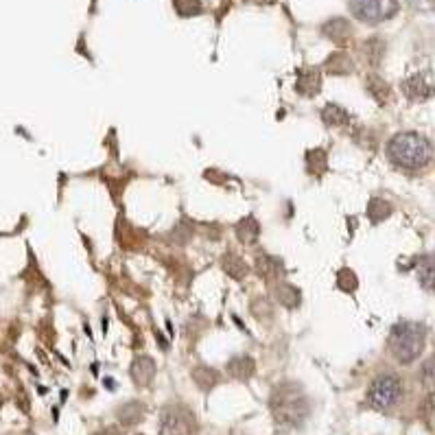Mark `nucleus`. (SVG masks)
<instances>
[{
    "label": "nucleus",
    "instance_id": "31",
    "mask_svg": "<svg viewBox=\"0 0 435 435\" xmlns=\"http://www.w3.org/2000/svg\"><path fill=\"white\" fill-rule=\"evenodd\" d=\"M254 3H259V5H271V3H276V0H254Z\"/></svg>",
    "mask_w": 435,
    "mask_h": 435
},
{
    "label": "nucleus",
    "instance_id": "11",
    "mask_svg": "<svg viewBox=\"0 0 435 435\" xmlns=\"http://www.w3.org/2000/svg\"><path fill=\"white\" fill-rule=\"evenodd\" d=\"M321 121L331 127H346L352 123V114L346 110V107L337 105V103H329L321 110Z\"/></svg>",
    "mask_w": 435,
    "mask_h": 435
},
{
    "label": "nucleus",
    "instance_id": "25",
    "mask_svg": "<svg viewBox=\"0 0 435 435\" xmlns=\"http://www.w3.org/2000/svg\"><path fill=\"white\" fill-rule=\"evenodd\" d=\"M337 286L341 289V291H346V294H352L354 289L359 286V280H356L354 271L348 269V267L339 269V274H337Z\"/></svg>",
    "mask_w": 435,
    "mask_h": 435
},
{
    "label": "nucleus",
    "instance_id": "1",
    "mask_svg": "<svg viewBox=\"0 0 435 435\" xmlns=\"http://www.w3.org/2000/svg\"><path fill=\"white\" fill-rule=\"evenodd\" d=\"M271 414L280 426H300L311 407H309V398L304 396L302 387L298 383H282L274 389L271 401H269Z\"/></svg>",
    "mask_w": 435,
    "mask_h": 435
},
{
    "label": "nucleus",
    "instance_id": "20",
    "mask_svg": "<svg viewBox=\"0 0 435 435\" xmlns=\"http://www.w3.org/2000/svg\"><path fill=\"white\" fill-rule=\"evenodd\" d=\"M326 166H329V158H326L324 149H311L306 154V169H309V173L321 175L326 171Z\"/></svg>",
    "mask_w": 435,
    "mask_h": 435
},
{
    "label": "nucleus",
    "instance_id": "28",
    "mask_svg": "<svg viewBox=\"0 0 435 435\" xmlns=\"http://www.w3.org/2000/svg\"><path fill=\"white\" fill-rule=\"evenodd\" d=\"M424 416H426V422L435 429V394H431L426 398V403H424Z\"/></svg>",
    "mask_w": 435,
    "mask_h": 435
},
{
    "label": "nucleus",
    "instance_id": "13",
    "mask_svg": "<svg viewBox=\"0 0 435 435\" xmlns=\"http://www.w3.org/2000/svg\"><path fill=\"white\" fill-rule=\"evenodd\" d=\"M254 370H256V364H254V359L247 354L234 356L228 364V374L236 381H247L254 374Z\"/></svg>",
    "mask_w": 435,
    "mask_h": 435
},
{
    "label": "nucleus",
    "instance_id": "7",
    "mask_svg": "<svg viewBox=\"0 0 435 435\" xmlns=\"http://www.w3.org/2000/svg\"><path fill=\"white\" fill-rule=\"evenodd\" d=\"M156 361L151 359V356H136L134 359V364H131V370H129V374H131V379H134V383L138 385V387H147V385H151L154 383V379H156Z\"/></svg>",
    "mask_w": 435,
    "mask_h": 435
},
{
    "label": "nucleus",
    "instance_id": "24",
    "mask_svg": "<svg viewBox=\"0 0 435 435\" xmlns=\"http://www.w3.org/2000/svg\"><path fill=\"white\" fill-rule=\"evenodd\" d=\"M193 379L201 389H210V387H214L216 383H219V374H216L214 370H210V368H197L193 372Z\"/></svg>",
    "mask_w": 435,
    "mask_h": 435
},
{
    "label": "nucleus",
    "instance_id": "2",
    "mask_svg": "<svg viewBox=\"0 0 435 435\" xmlns=\"http://www.w3.org/2000/svg\"><path fill=\"white\" fill-rule=\"evenodd\" d=\"M387 156L396 166L407 171H418L426 166L431 160V144L424 136L416 131H401L389 140Z\"/></svg>",
    "mask_w": 435,
    "mask_h": 435
},
{
    "label": "nucleus",
    "instance_id": "22",
    "mask_svg": "<svg viewBox=\"0 0 435 435\" xmlns=\"http://www.w3.org/2000/svg\"><path fill=\"white\" fill-rule=\"evenodd\" d=\"M368 90H370V94L383 105V103H387V99H389V86L381 79V77H376V75H370L368 79Z\"/></svg>",
    "mask_w": 435,
    "mask_h": 435
},
{
    "label": "nucleus",
    "instance_id": "10",
    "mask_svg": "<svg viewBox=\"0 0 435 435\" xmlns=\"http://www.w3.org/2000/svg\"><path fill=\"white\" fill-rule=\"evenodd\" d=\"M321 33L326 35L329 40H333L335 44H344L350 40L352 35V26L346 18H333L321 26Z\"/></svg>",
    "mask_w": 435,
    "mask_h": 435
},
{
    "label": "nucleus",
    "instance_id": "23",
    "mask_svg": "<svg viewBox=\"0 0 435 435\" xmlns=\"http://www.w3.org/2000/svg\"><path fill=\"white\" fill-rule=\"evenodd\" d=\"M173 7L175 11L182 16V18H193L201 14V0H173Z\"/></svg>",
    "mask_w": 435,
    "mask_h": 435
},
{
    "label": "nucleus",
    "instance_id": "19",
    "mask_svg": "<svg viewBox=\"0 0 435 435\" xmlns=\"http://www.w3.org/2000/svg\"><path fill=\"white\" fill-rule=\"evenodd\" d=\"M389 214H391V206L385 199H379V197L370 199V204H368V216H370L372 224L385 221Z\"/></svg>",
    "mask_w": 435,
    "mask_h": 435
},
{
    "label": "nucleus",
    "instance_id": "16",
    "mask_svg": "<svg viewBox=\"0 0 435 435\" xmlns=\"http://www.w3.org/2000/svg\"><path fill=\"white\" fill-rule=\"evenodd\" d=\"M418 280L429 291H435V254L418 261Z\"/></svg>",
    "mask_w": 435,
    "mask_h": 435
},
{
    "label": "nucleus",
    "instance_id": "17",
    "mask_svg": "<svg viewBox=\"0 0 435 435\" xmlns=\"http://www.w3.org/2000/svg\"><path fill=\"white\" fill-rule=\"evenodd\" d=\"M326 70L331 72V75H350V72L354 70V64H352V59H350V55L348 53H333L329 59H326Z\"/></svg>",
    "mask_w": 435,
    "mask_h": 435
},
{
    "label": "nucleus",
    "instance_id": "27",
    "mask_svg": "<svg viewBox=\"0 0 435 435\" xmlns=\"http://www.w3.org/2000/svg\"><path fill=\"white\" fill-rule=\"evenodd\" d=\"M420 376H422V381H424V383H435V356H433V359H429L426 364L422 366Z\"/></svg>",
    "mask_w": 435,
    "mask_h": 435
},
{
    "label": "nucleus",
    "instance_id": "14",
    "mask_svg": "<svg viewBox=\"0 0 435 435\" xmlns=\"http://www.w3.org/2000/svg\"><path fill=\"white\" fill-rule=\"evenodd\" d=\"M236 236L241 243H247V245H254L261 236V224L254 219V216H245L236 224Z\"/></svg>",
    "mask_w": 435,
    "mask_h": 435
},
{
    "label": "nucleus",
    "instance_id": "29",
    "mask_svg": "<svg viewBox=\"0 0 435 435\" xmlns=\"http://www.w3.org/2000/svg\"><path fill=\"white\" fill-rule=\"evenodd\" d=\"M173 236H179V243H189L191 241V236H193V228L189 226V224H179L177 228H175V232H173Z\"/></svg>",
    "mask_w": 435,
    "mask_h": 435
},
{
    "label": "nucleus",
    "instance_id": "32",
    "mask_svg": "<svg viewBox=\"0 0 435 435\" xmlns=\"http://www.w3.org/2000/svg\"><path fill=\"white\" fill-rule=\"evenodd\" d=\"M138 435H142V433H138Z\"/></svg>",
    "mask_w": 435,
    "mask_h": 435
},
{
    "label": "nucleus",
    "instance_id": "21",
    "mask_svg": "<svg viewBox=\"0 0 435 435\" xmlns=\"http://www.w3.org/2000/svg\"><path fill=\"white\" fill-rule=\"evenodd\" d=\"M142 416H144V407L140 403H127V405H123L119 409V418H121V422L125 426H131V424L140 422Z\"/></svg>",
    "mask_w": 435,
    "mask_h": 435
},
{
    "label": "nucleus",
    "instance_id": "9",
    "mask_svg": "<svg viewBox=\"0 0 435 435\" xmlns=\"http://www.w3.org/2000/svg\"><path fill=\"white\" fill-rule=\"evenodd\" d=\"M403 92L409 101H426L433 96V86L424 75H411L409 79L403 81Z\"/></svg>",
    "mask_w": 435,
    "mask_h": 435
},
{
    "label": "nucleus",
    "instance_id": "8",
    "mask_svg": "<svg viewBox=\"0 0 435 435\" xmlns=\"http://www.w3.org/2000/svg\"><path fill=\"white\" fill-rule=\"evenodd\" d=\"M321 90V75L319 70L315 68H304L298 72V84H296V92L306 96V99H313L317 96Z\"/></svg>",
    "mask_w": 435,
    "mask_h": 435
},
{
    "label": "nucleus",
    "instance_id": "12",
    "mask_svg": "<svg viewBox=\"0 0 435 435\" xmlns=\"http://www.w3.org/2000/svg\"><path fill=\"white\" fill-rule=\"evenodd\" d=\"M256 271L263 280H276L278 276L284 274V265L280 259L276 256H269V254H261L256 259Z\"/></svg>",
    "mask_w": 435,
    "mask_h": 435
},
{
    "label": "nucleus",
    "instance_id": "15",
    "mask_svg": "<svg viewBox=\"0 0 435 435\" xmlns=\"http://www.w3.org/2000/svg\"><path fill=\"white\" fill-rule=\"evenodd\" d=\"M276 298H278V302H280L284 309H289V311L298 309V306H300V302H302V294H300V289H298V286H294V284H286V282L278 284V289H276Z\"/></svg>",
    "mask_w": 435,
    "mask_h": 435
},
{
    "label": "nucleus",
    "instance_id": "4",
    "mask_svg": "<svg viewBox=\"0 0 435 435\" xmlns=\"http://www.w3.org/2000/svg\"><path fill=\"white\" fill-rule=\"evenodd\" d=\"M403 394V383L396 374H381L372 381L368 389V401L376 409H389L398 403Z\"/></svg>",
    "mask_w": 435,
    "mask_h": 435
},
{
    "label": "nucleus",
    "instance_id": "30",
    "mask_svg": "<svg viewBox=\"0 0 435 435\" xmlns=\"http://www.w3.org/2000/svg\"><path fill=\"white\" fill-rule=\"evenodd\" d=\"M96 435H121V431L119 429H114V426H107V429H103L101 433H96Z\"/></svg>",
    "mask_w": 435,
    "mask_h": 435
},
{
    "label": "nucleus",
    "instance_id": "5",
    "mask_svg": "<svg viewBox=\"0 0 435 435\" xmlns=\"http://www.w3.org/2000/svg\"><path fill=\"white\" fill-rule=\"evenodd\" d=\"M352 14L368 24H379L396 16L398 0H350Z\"/></svg>",
    "mask_w": 435,
    "mask_h": 435
},
{
    "label": "nucleus",
    "instance_id": "18",
    "mask_svg": "<svg viewBox=\"0 0 435 435\" xmlns=\"http://www.w3.org/2000/svg\"><path fill=\"white\" fill-rule=\"evenodd\" d=\"M221 265H224V271H226L230 278H234V280H241V278L247 274V265L243 263V259L236 256V254H232V251L226 254Z\"/></svg>",
    "mask_w": 435,
    "mask_h": 435
},
{
    "label": "nucleus",
    "instance_id": "26",
    "mask_svg": "<svg viewBox=\"0 0 435 435\" xmlns=\"http://www.w3.org/2000/svg\"><path fill=\"white\" fill-rule=\"evenodd\" d=\"M366 57H368V61L372 64V66H376L379 61H381V55H383V51H385V46H383V42L379 40V38H372V40H368L366 42Z\"/></svg>",
    "mask_w": 435,
    "mask_h": 435
},
{
    "label": "nucleus",
    "instance_id": "6",
    "mask_svg": "<svg viewBox=\"0 0 435 435\" xmlns=\"http://www.w3.org/2000/svg\"><path fill=\"white\" fill-rule=\"evenodd\" d=\"M197 422L184 407H166L160 414V435H195Z\"/></svg>",
    "mask_w": 435,
    "mask_h": 435
},
{
    "label": "nucleus",
    "instance_id": "3",
    "mask_svg": "<svg viewBox=\"0 0 435 435\" xmlns=\"http://www.w3.org/2000/svg\"><path fill=\"white\" fill-rule=\"evenodd\" d=\"M426 341V329L418 321H398L389 333V350L398 364H411L416 361Z\"/></svg>",
    "mask_w": 435,
    "mask_h": 435
}]
</instances>
